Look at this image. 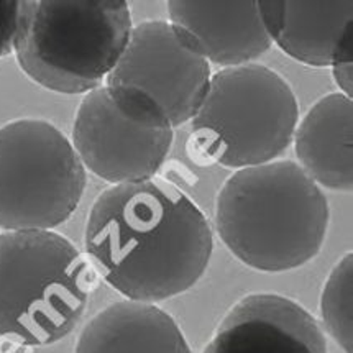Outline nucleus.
Returning <instances> with one entry per match:
<instances>
[{"label":"nucleus","instance_id":"nucleus-1","mask_svg":"<svg viewBox=\"0 0 353 353\" xmlns=\"http://www.w3.org/2000/svg\"><path fill=\"white\" fill-rule=\"evenodd\" d=\"M85 252L125 299L157 304L191 290L212 256L204 212L163 179L117 184L90 208Z\"/></svg>","mask_w":353,"mask_h":353},{"label":"nucleus","instance_id":"nucleus-2","mask_svg":"<svg viewBox=\"0 0 353 353\" xmlns=\"http://www.w3.org/2000/svg\"><path fill=\"white\" fill-rule=\"evenodd\" d=\"M330 210L298 163L274 159L236 170L215 202V227L250 268L283 273L311 261L324 245Z\"/></svg>","mask_w":353,"mask_h":353},{"label":"nucleus","instance_id":"nucleus-3","mask_svg":"<svg viewBox=\"0 0 353 353\" xmlns=\"http://www.w3.org/2000/svg\"><path fill=\"white\" fill-rule=\"evenodd\" d=\"M133 30L122 0H23L14 53L33 83L58 94L105 84Z\"/></svg>","mask_w":353,"mask_h":353},{"label":"nucleus","instance_id":"nucleus-4","mask_svg":"<svg viewBox=\"0 0 353 353\" xmlns=\"http://www.w3.org/2000/svg\"><path fill=\"white\" fill-rule=\"evenodd\" d=\"M94 286L88 261L53 230L0 234V337L46 347L70 335Z\"/></svg>","mask_w":353,"mask_h":353},{"label":"nucleus","instance_id":"nucleus-5","mask_svg":"<svg viewBox=\"0 0 353 353\" xmlns=\"http://www.w3.org/2000/svg\"><path fill=\"white\" fill-rule=\"evenodd\" d=\"M298 122L291 85L276 71L250 63L210 76L191 120V140L210 161L243 170L274 161L292 143Z\"/></svg>","mask_w":353,"mask_h":353},{"label":"nucleus","instance_id":"nucleus-6","mask_svg":"<svg viewBox=\"0 0 353 353\" xmlns=\"http://www.w3.org/2000/svg\"><path fill=\"white\" fill-rule=\"evenodd\" d=\"M85 168L53 123L12 120L0 127V229L53 230L74 214Z\"/></svg>","mask_w":353,"mask_h":353},{"label":"nucleus","instance_id":"nucleus-7","mask_svg":"<svg viewBox=\"0 0 353 353\" xmlns=\"http://www.w3.org/2000/svg\"><path fill=\"white\" fill-rule=\"evenodd\" d=\"M210 83V64L170 21L135 25L104 88L117 109L141 125L174 130L191 122Z\"/></svg>","mask_w":353,"mask_h":353},{"label":"nucleus","instance_id":"nucleus-8","mask_svg":"<svg viewBox=\"0 0 353 353\" xmlns=\"http://www.w3.org/2000/svg\"><path fill=\"white\" fill-rule=\"evenodd\" d=\"M174 133L128 119L102 85L85 94L72 123V140L85 170L112 186L153 179Z\"/></svg>","mask_w":353,"mask_h":353},{"label":"nucleus","instance_id":"nucleus-9","mask_svg":"<svg viewBox=\"0 0 353 353\" xmlns=\"http://www.w3.org/2000/svg\"><path fill=\"white\" fill-rule=\"evenodd\" d=\"M202 353H327V339L296 301L258 292L225 314Z\"/></svg>","mask_w":353,"mask_h":353},{"label":"nucleus","instance_id":"nucleus-10","mask_svg":"<svg viewBox=\"0 0 353 353\" xmlns=\"http://www.w3.org/2000/svg\"><path fill=\"white\" fill-rule=\"evenodd\" d=\"M170 23L208 63L225 68L250 64L273 41L255 0L245 2H168Z\"/></svg>","mask_w":353,"mask_h":353},{"label":"nucleus","instance_id":"nucleus-11","mask_svg":"<svg viewBox=\"0 0 353 353\" xmlns=\"http://www.w3.org/2000/svg\"><path fill=\"white\" fill-rule=\"evenodd\" d=\"M271 41L312 68L353 61V0L258 2Z\"/></svg>","mask_w":353,"mask_h":353},{"label":"nucleus","instance_id":"nucleus-12","mask_svg":"<svg viewBox=\"0 0 353 353\" xmlns=\"http://www.w3.org/2000/svg\"><path fill=\"white\" fill-rule=\"evenodd\" d=\"M299 166L314 183L350 192L353 188V105L340 92L314 104L292 137Z\"/></svg>","mask_w":353,"mask_h":353},{"label":"nucleus","instance_id":"nucleus-13","mask_svg":"<svg viewBox=\"0 0 353 353\" xmlns=\"http://www.w3.org/2000/svg\"><path fill=\"white\" fill-rule=\"evenodd\" d=\"M74 353H192L178 322L157 304L119 301L97 312Z\"/></svg>","mask_w":353,"mask_h":353},{"label":"nucleus","instance_id":"nucleus-14","mask_svg":"<svg viewBox=\"0 0 353 353\" xmlns=\"http://www.w3.org/2000/svg\"><path fill=\"white\" fill-rule=\"evenodd\" d=\"M325 332L345 353L353 345V256L347 253L330 271L321 296Z\"/></svg>","mask_w":353,"mask_h":353},{"label":"nucleus","instance_id":"nucleus-15","mask_svg":"<svg viewBox=\"0 0 353 353\" xmlns=\"http://www.w3.org/2000/svg\"><path fill=\"white\" fill-rule=\"evenodd\" d=\"M20 19L21 0H0V58L14 51Z\"/></svg>","mask_w":353,"mask_h":353},{"label":"nucleus","instance_id":"nucleus-16","mask_svg":"<svg viewBox=\"0 0 353 353\" xmlns=\"http://www.w3.org/2000/svg\"><path fill=\"white\" fill-rule=\"evenodd\" d=\"M332 76L342 96L352 99L353 90V61H340L332 64Z\"/></svg>","mask_w":353,"mask_h":353}]
</instances>
